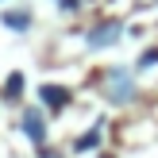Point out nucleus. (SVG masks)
<instances>
[{
  "label": "nucleus",
  "instance_id": "obj_9",
  "mask_svg": "<svg viewBox=\"0 0 158 158\" xmlns=\"http://www.w3.org/2000/svg\"><path fill=\"white\" fill-rule=\"evenodd\" d=\"M43 158H58V154H50V151H46V154H43Z\"/></svg>",
  "mask_w": 158,
  "mask_h": 158
},
{
  "label": "nucleus",
  "instance_id": "obj_8",
  "mask_svg": "<svg viewBox=\"0 0 158 158\" xmlns=\"http://www.w3.org/2000/svg\"><path fill=\"white\" fill-rule=\"evenodd\" d=\"M139 66H158V46H151V50L139 58Z\"/></svg>",
  "mask_w": 158,
  "mask_h": 158
},
{
  "label": "nucleus",
  "instance_id": "obj_2",
  "mask_svg": "<svg viewBox=\"0 0 158 158\" xmlns=\"http://www.w3.org/2000/svg\"><path fill=\"white\" fill-rule=\"evenodd\" d=\"M120 35H123L120 23H100L97 31H89V35H85V43H89V46H108V43H116Z\"/></svg>",
  "mask_w": 158,
  "mask_h": 158
},
{
  "label": "nucleus",
  "instance_id": "obj_7",
  "mask_svg": "<svg viewBox=\"0 0 158 158\" xmlns=\"http://www.w3.org/2000/svg\"><path fill=\"white\" fill-rule=\"evenodd\" d=\"M19 85H23V73H12V77H8V97H15V93H19Z\"/></svg>",
  "mask_w": 158,
  "mask_h": 158
},
{
  "label": "nucleus",
  "instance_id": "obj_5",
  "mask_svg": "<svg viewBox=\"0 0 158 158\" xmlns=\"http://www.w3.org/2000/svg\"><path fill=\"white\" fill-rule=\"evenodd\" d=\"M4 23H8L12 31H23V27L31 23V15H27V12H8V15H4Z\"/></svg>",
  "mask_w": 158,
  "mask_h": 158
},
{
  "label": "nucleus",
  "instance_id": "obj_4",
  "mask_svg": "<svg viewBox=\"0 0 158 158\" xmlns=\"http://www.w3.org/2000/svg\"><path fill=\"white\" fill-rule=\"evenodd\" d=\"M131 97H135L131 77H127V73H116V77H112V100H116V104H127Z\"/></svg>",
  "mask_w": 158,
  "mask_h": 158
},
{
  "label": "nucleus",
  "instance_id": "obj_6",
  "mask_svg": "<svg viewBox=\"0 0 158 158\" xmlns=\"http://www.w3.org/2000/svg\"><path fill=\"white\" fill-rule=\"evenodd\" d=\"M97 143H100V131H89V135H81V139H77V151H93Z\"/></svg>",
  "mask_w": 158,
  "mask_h": 158
},
{
  "label": "nucleus",
  "instance_id": "obj_3",
  "mask_svg": "<svg viewBox=\"0 0 158 158\" xmlns=\"http://www.w3.org/2000/svg\"><path fill=\"white\" fill-rule=\"evenodd\" d=\"M39 97H43V104H46V108H54V112H58V108H66L69 93L62 89V85H43V89H39Z\"/></svg>",
  "mask_w": 158,
  "mask_h": 158
},
{
  "label": "nucleus",
  "instance_id": "obj_1",
  "mask_svg": "<svg viewBox=\"0 0 158 158\" xmlns=\"http://www.w3.org/2000/svg\"><path fill=\"white\" fill-rule=\"evenodd\" d=\"M19 127H23V135H27L31 143H43L46 139V123H43V116H39V108H27V112H23Z\"/></svg>",
  "mask_w": 158,
  "mask_h": 158
}]
</instances>
